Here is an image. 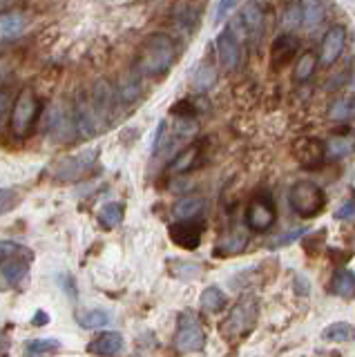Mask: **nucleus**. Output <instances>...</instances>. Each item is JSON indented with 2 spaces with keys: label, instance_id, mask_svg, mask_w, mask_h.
I'll return each mask as SVG.
<instances>
[{
  "label": "nucleus",
  "instance_id": "obj_1",
  "mask_svg": "<svg viewBox=\"0 0 355 357\" xmlns=\"http://www.w3.org/2000/svg\"><path fill=\"white\" fill-rule=\"evenodd\" d=\"M176 56V47L170 36L165 33H152L141 45L139 52V70L146 76H157L168 72Z\"/></svg>",
  "mask_w": 355,
  "mask_h": 357
},
{
  "label": "nucleus",
  "instance_id": "obj_2",
  "mask_svg": "<svg viewBox=\"0 0 355 357\" xmlns=\"http://www.w3.org/2000/svg\"><path fill=\"white\" fill-rule=\"evenodd\" d=\"M288 204L293 212L304 219L317 217L326 206V195L317 183L313 181H295L288 190Z\"/></svg>",
  "mask_w": 355,
  "mask_h": 357
},
{
  "label": "nucleus",
  "instance_id": "obj_3",
  "mask_svg": "<svg viewBox=\"0 0 355 357\" xmlns=\"http://www.w3.org/2000/svg\"><path fill=\"white\" fill-rule=\"evenodd\" d=\"M38 98L34 96L31 89H23L18 96H16V103L12 107V130L16 137L25 139L27 134L34 128V121L38 116Z\"/></svg>",
  "mask_w": 355,
  "mask_h": 357
},
{
  "label": "nucleus",
  "instance_id": "obj_4",
  "mask_svg": "<svg viewBox=\"0 0 355 357\" xmlns=\"http://www.w3.org/2000/svg\"><path fill=\"white\" fill-rule=\"evenodd\" d=\"M206 344V333L192 312H183L179 317V328L174 335V346L181 353H197Z\"/></svg>",
  "mask_w": 355,
  "mask_h": 357
},
{
  "label": "nucleus",
  "instance_id": "obj_5",
  "mask_svg": "<svg viewBox=\"0 0 355 357\" xmlns=\"http://www.w3.org/2000/svg\"><path fill=\"white\" fill-rule=\"evenodd\" d=\"M215 50L221 67L226 72H235L241 63V38L232 31V27H226L224 31L217 33Z\"/></svg>",
  "mask_w": 355,
  "mask_h": 357
},
{
  "label": "nucleus",
  "instance_id": "obj_6",
  "mask_svg": "<svg viewBox=\"0 0 355 357\" xmlns=\"http://www.w3.org/2000/svg\"><path fill=\"white\" fill-rule=\"evenodd\" d=\"M232 31L243 40V36H248L250 40H259L264 33V11L257 3H246L241 9V14L237 22H232Z\"/></svg>",
  "mask_w": 355,
  "mask_h": 357
},
{
  "label": "nucleus",
  "instance_id": "obj_7",
  "mask_svg": "<svg viewBox=\"0 0 355 357\" xmlns=\"http://www.w3.org/2000/svg\"><path fill=\"white\" fill-rule=\"evenodd\" d=\"M275 223V204L271 197H255L246 208V226L252 232H266Z\"/></svg>",
  "mask_w": 355,
  "mask_h": 357
},
{
  "label": "nucleus",
  "instance_id": "obj_8",
  "mask_svg": "<svg viewBox=\"0 0 355 357\" xmlns=\"http://www.w3.org/2000/svg\"><path fill=\"white\" fill-rule=\"evenodd\" d=\"M96 161V150H85L70 156V159L61 161V165L56 167L54 176L59 181H79L81 176H85L87 172L92 170V165Z\"/></svg>",
  "mask_w": 355,
  "mask_h": 357
},
{
  "label": "nucleus",
  "instance_id": "obj_9",
  "mask_svg": "<svg viewBox=\"0 0 355 357\" xmlns=\"http://www.w3.org/2000/svg\"><path fill=\"white\" fill-rule=\"evenodd\" d=\"M204 223L197 219H176L170 226V239L183 250H195L202 243Z\"/></svg>",
  "mask_w": 355,
  "mask_h": 357
},
{
  "label": "nucleus",
  "instance_id": "obj_10",
  "mask_svg": "<svg viewBox=\"0 0 355 357\" xmlns=\"http://www.w3.org/2000/svg\"><path fill=\"white\" fill-rule=\"evenodd\" d=\"M293 156L304 167H317L324 163L326 156V143L315 137H302L293 143Z\"/></svg>",
  "mask_w": 355,
  "mask_h": 357
},
{
  "label": "nucleus",
  "instance_id": "obj_11",
  "mask_svg": "<svg viewBox=\"0 0 355 357\" xmlns=\"http://www.w3.org/2000/svg\"><path fill=\"white\" fill-rule=\"evenodd\" d=\"M74 121H76V132H79L83 139H92L98 132V126H101V121L96 116L94 103L85 94H79V98H76Z\"/></svg>",
  "mask_w": 355,
  "mask_h": 357
},
{
  "label": "nucleus",
  "instance_id": "obj_12",
  "mask_svg": "<svg viewBox=\"0 0 355 357\" xmlns=\"http://www.w3.org/2000/svg\"><path fill=\"white\" fill-rule=\"evenodd\" d=\"M344 43H347V31H344V27H340V25L331 27L324 33V40H322V56H319L322 65L331 67L333 63H335L342 56Z\"/></svg>",
  "mask_w": 355,
  "mask_h": 357
},
{
  "label": "nucleus",
  "instance_id": "obj_13",
  "mask_svg": "<svg viewBox=\"0 0 355 357\" xmlns=\"http://www.w3.org/2000/svg\"><path fill=\"white\" fill-rule=\"evenodd\" d=\"M114 87L109 85L107 81H98L94 85V92H92V103L96 109V116L101 123H107L109 116H112V109H114Z\"/></svg>",
  "mask_w": 355,
  "mask_h": 357
},
{
  "label": "nucleus",
  "instance_id": "obj_14",
  "mask_svg": "<svg viewBox=\"0 0 355 357\" xmlns=\"http://www.w3.org/2000/svg\"><path fill=\"white\" fill-rule=\"evenodd\" d=\"M29 259H31V255H16V257H9L5 261H0V275H3V279L9 286H18L23 282L29 271Z\"/></svg>",
  "mask_w": 355,
  "mask_h": 357
},
{
  "label": "nucleus",
  "instance_id": "obj_15",
  "mask_svg": "<svg viewBox=\"0 0 355 357\" xmlns=\"http://www.w3.org/2000/svg\"><path fill=\"white\" fill-rule=\"evenodd\" d=\"M87 351L94 355H116L123 351V335L116 331L101 333L96 340H92L90 346H87Z\"/></svg>",
  "mask_w": 355,
  "mask_h": 357
},
{
  "label": "nucleus",
  "instance_id": "obj_16",
  "mask_svg": "<svg viewBox=\"0 0 355 357\" xmlns=\"http://www.w3.org/2000/svg\"><path fill=\"white\" fill-rule=\"evenodd\" d=\"M299 9H302V25L306 29L319 27V22L324 20L326 14L324 0H299Z\"/></svg>",
  "mask_w": 355,
  "mask_h": 357
},
{
  "label": "nucleus",
  "instance_id": "obj_17",
  "mask_svg": "<svg viewBox=\"0 0 355 357\" xmlns=\"http://www.w3.org/2000/svg\"><path fill=\"white\" fill-rule=\"evenodd\" d=\"M50 130H52L54 139L68 141L72 137V132L76 130V121H74V116L65 114L63 109H54V114L50 119Z\"/></svg>",
  "mask_w": 355,
  "mask_h": 357
},
{
  "label": "nucleus",
  "instance_id": "obj_18",
  "mask_svg": "<svg viewBox=\"0 0 355 357\" xmlns=\"http://www.w3.org/2000/svg\"><path fill=\"white\" fill-rule=\"evenodd\" d=\"M246 241L248 237L243 232H235V234H228V237H221L215 248H213V255L215 257H230V255H239L243 248H246Z\"/></svg>",
  "mask_w": 355,
  "mask_h": 357
},
{
  "label": "nucleus",
  "instance_id": "obj_19",
  "mask_svg": "<svg viewBox=\"0 0 355 357\" xmlns=\"http://www.w3.org/2000/svg\"><path fill=\"white\" fill-rule=\"evenodd\" d=\"M202 210H204V199L202 197H197V195L181 197L172 206V217L174 219H195Z\"/></svg>",
  "mask_w": 355,
  "mask_h": 357
},
{
  "label": "nucleus",
  "instance_id": "obj_20",
  "mask_svg": "<svg viewBox=\"0 0 355 357\" xmlns=\"http://www.w3.org/2000/svg\"><path fill=\"white\" fill-rule=\"evenodd\" d=\"M252 326V310L246 304H239L232 315L226 319V331H232V335H239V333H246Z\"/></svg>",
  "mask_w": 355,
  "mask_h": 357
},
{
  "label": "nucleus",
  "instance_id": "obj_21",
  "mask_svg": "<svg viewBox=\"0 0 355 357\" xmlns=\"http://www.w3.org/2000/svg\"><path fill=\"white\" fill-rule=\"evenodd\" d=\"M355 337V328L347 321H335L328 328L322 331V340L331 344H347Z\"/></svg>",
  "mask_w": 355,
  "mask_h": 357
},
{
  "label": "nucleus",
  "instance_id": "obj_22",
  "mask_svg": "<svg viewBox=\"0 0 355 357\" xmlns=\"http://www.w3.org/2000/svg\"><path fill=\"white\" fill-rule=\"evenodd\" d=\"M297 52V40L293 36H280L275 38L273 47H271V56H273V65L280 67L284 61H288L291 56Z\"/></svg>",
  "mask_w": 355,
  "mask_h": 357
},
{
  "label": "nucleus",
  "instance_id": "obj_23",
  "mask_svg": "<svg viewBox=\"0 0 355 357\" xmlns=\"http://www.w3.org/2000/svg\"><path fill=\"white\" fill-rule=\"evenodd\" d=\"M199 304H202V308L206 312H219L221 308H226L228 304V297L226 293L221 288L217 286H208L204 288V293H202V299H199Z\"/></svg>",
  "mask_w": 355,
  "mask_h": 357
},
{
  "label": "nucleus",
  "instance_id": "obj_24",
  "mask_svg": "<svg viewBox=\"0 0 355 357\" xmlns=\"http://www.w3.org/2000/svg\"><path fill=\"white\" fill-rule=\"evenodd\" d=\"M199 161H202V145L195 143V145H190V148L179 152V156H176L174 163H172V170L174 172H188V170H192Z\"/></svg>",
  "mask_w": 355,
  "mask_h": 357
},
{
  "label": "nucleus",
  "instance_id": "obj_25",
  "mask_svg": "<svg viewBox=\"0 0 355 357\" xmlns=\"http://www.w3.org/2000/svg\"><path fill=\"white\" fill-rule=\"evenodd\" d=\"M215 78H217V72H215V67L210 63H199L190 72V81H192L195 89H199V92H204V89H208L210 85H213Z\"/></svg>",
  "mask_w": 355,
  "mask_h": 357
},
{
  "label": "nucleus",
  "instance_id": "obj_26",
  "mask_svg": "<svg viewBox=\"0 0 355 357\" xmlns=\"http://www.w3.org/2000/svg\"><path fill=\"white\" fill-rule=\"evenodd\" d=\"M355 150V134H344V137H333L326 141V152L331 156H349Z\"/></svg>",
  "mask_w": 355,
  "mask_h": 357
},
{
  "label": "nucleus",
  "instance_id": "obj_27",
  "mask_svg": "<svg viewBox=\"0 0 355 357\" xmlns=\"http://www.w3.org/2000/svg\"><path fill=\"white\" fill-rule=\"evenodd\" d=\"M98 221H101V226L112 230L116 228L121 221H123V206L121 204H105L101 210H98Z\"/></svg>",
  "mask_w": 355,
  "mask_h": 357
},
{
  "label": "nucleus",
  "instance_id": "obj_28",
  "mask_svg": "<svg viewBox=\"0 0 355 357\" xmlns=\"http://www.w3.org/2000/svg\"><path fill=\"white\" fill-rule=\"evenodd\" d=\"M333 293L340 297H351L355 293V275L349 271H338L335 277H333Z\"/></svg>",
  "mask_w": 355,
  "mask_h": 357
},
{
  "label": "nucleus",
  "instance_id": "obj_29",
  "mask_svg": "<svg viewBox=\"0 0 355 357\" xmlns=\"http://www.w3.org/2000/svg\"><path fill=\"white\" fill-rule=\"evenodd\" d=\"M315 67H317V59H315V54H313V52H306V54H302V56H299L297 65H295V70H293V74H295V81H299V83L308 81V78L313 76Z\"/></svg>",
  "mask_w": 355,
  "mask_h": 357
},
{
  "label": "nucleus",
  "instance_id": "obj_30",
  "mask_svg": "<svg viewBox=\"0 0 355 357\" xmlns=\"http://www.w3.org/2000/svg\"><path fill=\"white\" fill-rule=\"evenodd\" d=\"M76 319H79V324L83 328H101V326H105V324H109V312L94 308V310L79 312Z\"/></svg>",
  "mask_w": 355,
  "mask_h": 357
},
{
  "label": "nucleus",
  "instance_id": "obj_31",
  "mask_svg": "<svg viewBox=\"0 0 355 357\" xmlns=\"http://www.w3.org/2000/svg\"><path fill=\"white\" fill-rule=\"evenodd\" d=\"M23 25H25V20L20 14H5V16H0V36L3 38H14L16 33L23 31Z\"/></svg>",
  "mask_w": 355,
  "mask_h": 357
},
{
  "label": "nucleus",
  "instance_id": "obj_32",
  "mask_svg": "<svg viewBox=\"0 0 355 357\" xmlns=\"http://www.w3.org/2000/svg\"><path fill=\"white\" fill-rule=\"evenodd\" d=\"M59 349H61L59 340H29L25 344L23 353L36 357V355H52V353H56Z\"/></svg>",
  "mask_w": 355,
  "mask_h": 357
},
{
  "label": "nucleus",
  "instance_id": "obj_33",
  "mask_svg": "<svg viewBox=\"0 0 355 357\" xmlns=\"http://www.w3.org/2000/svg\"><path fill=\"white\" fill-rule=\"evenodd\" d=\"M353 114H355V105H353V100H349V98L335 100V103H333L331 109H328V116L333 121H349Z\"/></svg>",
  "mask_w": 355,
  "mask_h": 357
},
{
  "label": "nucleus",
  "instance_id": "obj_34",
  "mask_svg": "<svg viewBox=\"0 0 355 357\" xmlns=\"http://www.w3.org/2000/svg\"><path fill=\"white\" fill-rule=\"evenodd\" d=\"M119 96L123 103H132V100H137L141 96V83L137 76H128L123 83H121V89H119Z\"/></svg>",
  "mask_w": 355,
  "mask_h": 357
},
{
  "label": "nucleus",
  "instance_id": "obj_35",
  "mask_svg": "<svg viewBox=\"0 0 355 357\" xmlns=\"http://www.w3.org/2000/svg\"><path fill=\"white\" fill-rule=\"evenodd\" d=\"M304 234H308V230H306V228H293V230L284 232L282 237L273 239V241H271V245H273V248H282V245H291V243H295L297 239H302Z\"/></svg>",
  "mask_w": 355,
  "mask_h": 357
},
{
  "label": "nucleus",
  "instance_id": "obj_36",
  "mask_svg": "<svg viewBox=\"0 0 355 357\" xmlns=\"http://www.w3.org/2000/svg\"><path fill=\"white\" fill-rule=\"evenodd\" d=\"M16 255H31L25 245H20L16 241H0V261L9 259V257H16Z\"/></svg>",
  "mask_w": 355,
  "mask_h": 357
},
{
  "label": "nucleus",
  "instance_id": "obj_37",
  "mask_svg": "<svg viewBox=\"0 0 355 357\" xmlns=\"http://www.w3.org/2000/svg\"><path fill=\"white\" fill-rule=\"evenodd\" d=\"M16 201H18V197L14 190H5V188L0 190V215H5L7 210H12L16 206Z\"/></svg>",
  "mask_w": 355,
  "mask_h": 357
},
{
  "label": "nucleus",
  "instance_id": "obj_38",
  "mask_svg": "<svg viewBox=\"0 0 355 357\" xmlns=\"http://www.w3.org/2000/svg\"><path fill=\"white\" fill-rule=\"evenodd\" d=\"M335 219H340V221H353L355 219V199L344 201V204L335 210Z\"/></svg>",
  "mask_w": 355,
  "mask_h": 357
},
{
  "label": "nucleus",
  "instance_id": "obj_39",
  "mask_svg": "<svg viewBox=\"0 0 355 357\" xmlns=\"http://www.w3.org/2000/svg\"><path fill=\"white\" fill-rule=\"evenodd\" d=\"M237 0H217V9H215V20L221 22L224 20L232 9H235Z\"/></svg>",
  "mask_w": 355,
  "mask_h": 357
},
{
  "label": "nucleus",
  "instance_id": "obj_40",
  "mask_svg": "<svg viewBox=\"0 0 355 357\" xmlns=\"http://www.w3.org/2000/svg\"><path fill=\"white\" fill-rule=\"evenodd\" d=\"M284 25H286V29H295V27L302 25V9H299V5L297 7H291V9L286 11Z\"/></svg>",
  "mask_w": 355,
  "mask_h": 357
},
{
  "label": "nucleus",
  "instance_id": "obj_41",
  "mask_svg": "<svg viewBox=\"0 0 355 357\" xmlns=\"http://www.w3.org/2000/svg\"><path fill=\"white\" fill-rule=\"evenodd\" d=\"M7 112H9V96L5 92H0V130H3V126H5Z\"/></svg>",
  "mask_w": 355,
  "mask_h": 357
},
{
  "label": "nucleus",
  "instance_id": "obj_42",
  "mask_svg": "<svg viewBox=\"0 0 355 357\" xmlns=\"http://www.w3.org/2000/svg\"><path fill=\"white\" fill-rule=\"evenodd\" d=\"M50 321V317L45 315V312L43 310H38L34 317H31V324H34V326H45V324Z\"/></svg>",
  "mask_w": 355,
  "mask_h": 357
},
{
  "label": "nucleus",
  "instance_id": "obj_43",
  "mask_svg": "<svg viewBox=\"0 0 355 357\" xmlns=\"http://www.w3.org/2000/svg\"><path fill=\"white\" fill-rule=\"evenodd\" d=\"M5 346H7V342H5V335H3V333H0V353H3V351H5Z\"/></svg>",
  "mask_w": 355,
  "mask_h": 357
},
{
  "label": "nucleus",
  "instance_id": "obj_44",
  "mask_svg": "<svg viewBox=\"0 0 355 357\" xmlns=\"http://www.w3.org/2000/svg\"><path fill=\"white\" fill-rule=\"evenodd\" d=\"M12 3H14V0H0V9H3V7H9Z\"/></svg>",
  "mask_w": 355,
  "mask_h": 357
}]
</instances>
